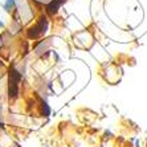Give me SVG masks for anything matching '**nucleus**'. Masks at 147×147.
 <instances>
[{
    "label": "nucleus",
    "instance_id": "f257e3e1",
    "mask_svg": "<svg viewBox=\"0 0 147 147\" xmlns=\"http://www.w3.org/2000/svg\"><path fill=\"white\" fill-rule=\"evenodd\" d=\"M20 81H21V74L17 72V69L15 66H11L9 72H8V86H7V93L9 99H16L19 97Z\"/></svg>",
    "mask_w": 147,
    "mask_h": 147
},
{
    "label": "nucleus",
    "instance_id": "7ed1b4c3",
    "mask_svg": "<svg viewBox=\"0 0 147 147\" xmlns=\"http://www.w3.org/2000/svg\"><path fill=\"white\" fill-rule=\"evenodd\" d=\"M64 3H65V0H51V1L47 4V13L55 15Z\"/></svg>",
    "mask_w": 147,
    "mask_h": 147
},
{
    "label": "nucleus",
    "instance_id": "423d86ee",
    "mask_svg": "<svg viewBox=\"0 0 147 147\" xmlns=\"http://www.w3.org/2000/svg\"><path fill=\"white\" fill-rule=\"evenodd\" d=\"M3 47V36H0V48Z\"/></svg>",
    "mask_w": 147,
    "mask_h": 147
},
{
    "label": "nucleus",
    "instance_id": "f03ea898",
    "mask_svg": "<svg viewBox=\"0 0 147 147\" xmlns=\"http://www.w3.org/2000/svg\"><path fill=\"white\" fill-rule=\"evenodd\" d=\"M48 25H49V21H48V17L47 16H41L33 25H32L27 32V36L28 38H38L41 36H44L48 31Z\"/></svg>",
    "mask_w": 147,
    "mask_h": 147
},
{
    "label": "nucleus",
    "instance_id": "39448f33",
    "mask_svg": "<svg viewBox=\"0 0 147 147\" xmlns=\"http://www.w3.org/2000/svg\"><path fill=\"white\" fill-rule=\"evenodd\" d=\"M32 1H36V3H40V4H48L51 0H32Z\"/></svg>",
    "mask_w": 147,
    "mask_h": 147
},
{
    "label": "nucleus",
    "instance_id": "20e7f679",
    "mask_svg": "<svg viewBox=\"0 0 147 147\" xmlns=\"http://www.w3.org/2000/svg\"><path fill=\"white\" fill-rule=\"evenodd\" d=\"M4 8L7 12H11L16 8V0H5V4H4Z\"/></svg>",
    "mask_w": 147,
    "mask_h": 147
}]
</instances>
